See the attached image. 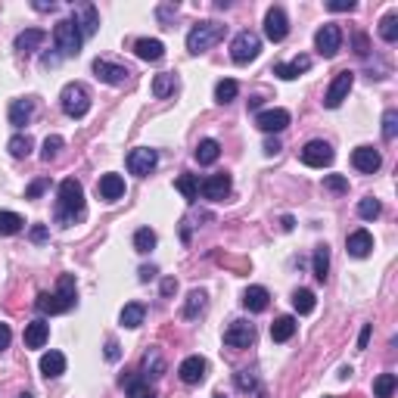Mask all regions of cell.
I'll return each instance as SVG.
<instances>
[{
    "label": "cell",
    "mask_w": 398,
    "mask_h": 398,
    "mask_svg": "<svg viewBox=\"0 0 398 398\" xmlns=\"http://www.w3.org/2000/svg\"><path fill=\"white\" fill-rule=\"evenodd\" d=\"M199 193H203L206 199H212V203H221L224 196L230 193V175H212V177H206V181L199 184Z\"/></svg>",
    "instance_id": "obj_17"
},
{
    "label": "cell",
    "mask_w": 398,
    "mask_h": 398,
    "mask_svg": "<svg viewBox=\"0 0 398 398\" xmlns=\"http://www.w3.org/2000/svg\"><path fill=\"white\" fill-rule=\"evenodd\" d=\"M122 386L128 389V398H156V392L149 389V383L143 377H137V373L122 377Z\"/></svg>",
    "instance_id": "obj_31"
},
{
    "label": "cell",
    "mask_w": 398,
    "mask_h": 398,
    "mask_svg": "<svg viewBox=\"0 0 398 398\" xmlns=\"http://www.w3.org/2000/svg\"><path fill=\"white\" fill-rule=\"evenodd\" d=\"M234 380H236V389H240V392H252V389H258V380L252 377L249 371H240Z\"/></svg>",
    "instance_id": "obj_48"
},
{
    "label": "cell",
    "mask_w": 398,
    "mask_h": 398,
    "mask_svg": "<svg viewBox=\"0 0 398 398\" xmlns=\"http://www.w3.org/2000/svg\"><path fill=\"white\" fill-rule=\"evenodd\" d=\"M224 32H227V25H221V22H196L187 34V50L193 56L206 53L209 47H215V44L221 41Z\"/></svg>",
    "instance_id": "obj_3"
},
{
    "label": "cell",
    "mask_w": 398,
    "mask_h": 398,
    "mask_svg": "<svg viewBox=\"0 0 398 398\" xmlns=\"http://www.w3.org/2000/svg\"><path fill=\"white\" fill-rule=\"evenodd\" d=\"M47 339H50V324L44 321V317H38V321L25 324V345H28V349H44Z\"/></svg>",
    "instance_id": "obj_22"
},
{
    "label": "cell",
    "mask_w": 398,
    "mask_h": 398,
    "mask_svg": "<svg viewBox=\"0 0 398 398\" xmlns=\"http://www.w3.org/2000/svg\"><path fill=\"white\" fill-rule=\"evenodd\" d=\"M10 125H13V128H22V125H28L32 122V115H34V100H13L10 103Z\"/></svg>",
    "instance_id": "obj_25"
},
{
    "label": "cell",
    "mask_w": 398,
    "mask_h": 398,
    "mask_svg": "<svg viewBox=\"0 0 398 398\" xmlns=\"http://www.w3.org/2000/svg\"><path fill=\"white\" fill-rule=\"evenodd\" d=\"M94 75H97V82H103V84H125L131 72L109 60H94Z\"/></svg>",
    "instance_id": "obj_15"
},
{
    "label": "cell",
    "mask_w": 398,
    "mask_h": 398,
    "mask_svg": "<svg viewBox=\"0 0 398 398\" xmlns=\"http://www.w3.org/2000/svg\"><path fill=\"white\" fill-rule=\"evenodd\" d=\"M97 193H100V199H106V203H119L125 196V177L122 175H103L100 184H97Z\"/></svg>",
    "instance_id": "obj_19"
},
{
    "label": "cell",
    "mask_w": 398,
    "mask_h": 398,
    "mask_svg": "<svg viewBox=\"0 0 398 398\" xmlns=\"http://www.w3.org/2000/svg\"><path fill=\"white\" fill-rule=\"evenodd\" d=\"M7 149H10V156H16V159H25V156L34 149V140L28 134H16V137H10Z\"/></svg>",
    "instance_id": "obj_37"
},
{
    "label": "cell",
    "mask_w": 398,
    "mask_h": 398,
    "mask_svg": "<svg viewBox=\"0 0 398 398\" xmlns=\"http://www.w3.org/2000/svg\"><path fill=\"white\" fill-rule=\"evenodd\" d=\"M324 398H330V395H324Z\"/></svg>",
    "instance_id": "obj_63"
},
{
    "label": "cell",
    "mask_w": 398,
    "mask_h": 398,
    "mask_svg": "<svg viewBox=\"0 0 398 398\" xmlns=\"http://www.w3.org/2000/svg\"><path fill=\"white\" fill-rule=\"evenodd\" d=\"M327 10H333V13H351L355 10V0H330Z\"/></svg>",
    "instance_id": "obj_50"
},
{
    "label": "cell",
    "mask_w": 398,
    "mask_h": 398,
    "mask_svg": "<svg viewBox=\"0 0 398 398\" xmlns=\"http://www.w3.org/2000/svg\"><path fill=\"white\" fill-rule=\"evenodd\" d=\"M296 317H290V314H284V317H277L274 324H271V339L274 343H290L293 339V333H296Z\"/></svg>",
    "instance_id": "obj_28"
},
{
    "label": "cell",
    "mask_w": 398,
    "mask_h": 398,
    "mask_svg": "<svg viewBox=\"0 0 398 398\" xmlns=\"http://www.w3.org/2000/svg\"><path fill=\"white\" fill-rule=\"evenodd\" d=\"M119 355H122V351H119V343L109 339V343H106V361H119Z\"/></svg>",
    "instance_id": "obj_55"
},
{
    "label": "cell",
    "mask_w": 398,
    "mask_h": 398,
    "mask_svg": "<svg viewBox=\"0 0 398 398\" xmlns=\"http://www.w3.org/2000/svg\"><path fill=\"white\" fill-rule=\"evenodd\" d=\"M60 103H62V112L69 119H84L90 112V94L82 88V84H66L60 94Z\"/></svg>",
    "instance_id": "obj_5"
},
{
    "label": "cell",
    "mask_w": 398,
    "mask_h": 398,
    "mask_svg": "<svg viewBox=\"0 0 398 398\" xmlns=\"http://www.w3.org/2000/svg\"><path fill=\"white\" fill-rule=\"evenodd\" d=\"M314 47H317V53L324 56V60H333V56L339 53V47H343V28L333 25V22H327L324 28H317Z\"/></svg>",
    "instance_id": "obj_7"
},
{
    "label": "cell",
    "mask_w": 398,
    "mask_h": 398,
    "mask_svg": "<svg viewBox=\"0 0 398 398\" xmlns=\"http://www.w3.org/2000/svg\"><path fill=\"white\" fill-rule=\"evenodd\" d=\"M243 305L249 311H256V314H262V311H268V305H271V293L264 290V286H249V290L243 293Z\"/></svg>",
    "instance_id": "obj_26"
},
{
    "label": "cell",
    "mask_w": 398,
    "mask_h": 398,
    "mask_svg": "<svg viewBox=\"0 0 398 398\" xmlns=\"http://www.w3.org/2000/svg\"><path fill=\"white\" fill-rule=\"evenodd\" d=\"M351 165H355L358 171H364V175H373V171L383 165V156L373 147H358L355 153H351Z\"/></svg>",
    "instance_id": "obj_16"
},
{
    "label": "cell",
    "mask_w": 398,
    "mask_h": 398,
    "mask_svg": "<svg viewBox=\"0 0 398 398\" xmlns=\"http://www.w3.org/2000/svg\"><path fill=\"white\" fill-rule=\"evenodd\" d=\"M10 339H13L10 327H7V324H0V351H3V349H7V345H10Z\"/></svg>",
    "instance_id": "obj_56"
},
{
    "label": "cell",
    "mask_w": 398,
    "mask_h": 398,
    "mask_svg": "<svg viewBox=\"0 0 398 398\" xmlns=\"http://www.w3.org/2000/svg\"><path fill=\"white\" fill-rule=\"evenodd\" d=\"M206 299H209V296H206V290H193V293H190L187 305H184V317H187V321H196V317L206 311Z\"/></svg>",
    "instance_id": "obj_35"
},
{
    "label": "cell",
    "mask_w": 398,
    "mask_h": 398,
    "mask_svg": "<svg viewBox=\"0 0 398 398\" xmlns=\"http://www.w3.org/2000/svg\"><path fill=\"white\" fill-rule=\"evenodd\" d=\"M34 10H41V13H47V10H56V3L50 0V3H34Z\"/></svg>",
    "instance_id": "obj_60"
},
{
    "label": "cell",
    "mask_w": 398,
    "mask_h": 398,
    "mask_svg": "<svg viewBox=\"0 0 398 398\" xmlns=\"http://www.w3.org/2000/svg\"><path fill=\"white\" fill-rule=\"evenodd\" d=\"M358 215L364 218V221H377V218L383 215V203H380V199H373V196H367V199H361V203H358Z\"/></svg>",
    "instance_id": "obj_42"
},
{
    "label": "cell",
    "mask_w": 398,
    "mask_h": 398,
    "mask_svg": "<svg viewBox=\"0 0 398 398\" xmlns=\"http://www.w3.org/2000/svg\"><path fill=\"white\" fill-rule=\"evenodd\" d=\"M324 190H330V193H349V177L345 175H327Z\"/></svg>",
    "instance_id": "obj_47"
},
{
    "label": "cell",
    "mask_w": 398,
    "mask_h": 398,
    "mask_svg": "<svg viewBox=\"0 0 398 398\" xmlns=\"http://www.w3.org/2000/svg\"><path fill=\"white\" fill-rule=\"evenodd\" d=\"M314 305H317V299H314V293H311V290H296V293H293V308H296L299 314H311Z\"/></svg>",
    "instance_id": "obj_40"
},
{
    "label": "cell",
    "mask_w": 398,
    "mask_h": 398,
    "mask_svg": "<svg viewBox=\"0 0 398 398\" xmlns=\"http://www.w3.org/2000/svg\"><path fill=\"white\" fill-rule=\"evenodd\" d=\"M311 268H314V277L321 280V284H324L327 277H330V249H327V246H317V249H314Z\"/></svg>",
    "instance_id": "obj_33"
},
{
    "label": "cell",
    "mask_w": 398,
    "mask_h": 398,
    "mask_svg": "<svg viewBox=\"0 0 398 398\" xmlns=\"http://www.w3.org/2000/svg\"><path fill=\"white\" fill-rule=\"evenodd\" d=\"M134 53L147 62H159L165 56V44L159 41V38H140V41L134 44Z\"/></svg>",
    "instance_id": "obj_24"
},
{
    "label": "cell",
    "mask_w": 398,
    "mask_h": 398,
    "mask_svg": "<svg viewBox=\"0 0 398 398\" xmlns=\"http://www.w3.org/2000/svg\"><path fill=\"white\" fill-rule=\"evenodd\" d=\"M395 386H398V377H395V373H380L377 383H373V398H392Z\"/></svg>",
    "instance_id": "obj_39"
},
{
    "label": "cell",
    "mask_w": 398,
    "mask_h": 398,
    "mask_svg": "<svg viewBox=\"0 0 398 398\" xmlns=\"http://www.w3.org/2000/svg\"><path fill=\"white\" fill-rule=\"evenodd\" d=\"M215 398H227V395H224V392H215Z\"/></svg>",
    "instance_id": "obj_61"
},
{
    "label": "cell",
    "mask_w": 398,
    "mask_h": 398,
    "mask_svg": "<svg viewBox=\"0 0 398 398\" xmlns=\"http://www.w3.org/2000/svg\"><path fill=\"white\" fill-rule=\"evenodd\" d=\"M175 187H177V193H181L187 203H196V199H199V177H196V175H181L175 181Z\"/></svg>",
    "instance_id": "obj_34"
},
{
    "label": "cell",
    "mask_w": 398,
    "mask_h": 398,
    "mask_svg": "<svg viewBox=\"0 0 398 398\" xmlns=\"http://www.w3.org/2000/svg\"><path fill=\"white\" fill-rule=\"evenodd\" d=\"M256 343V327L249 321H234V324L224 330V345L227 349H249Z\"/></svg>",
    "instance_id": "obj_10"
},
{
    "label": "cell",
    "mask_w": 398,
    "mask_h": 398,
    "mask_svg": "<svg viewBox=\"0 0 398 398\" xmlns=\"http://www.w3.org/2000/svg\"><path fill=\"white\" fill-rule=\"evenodd\" d=\"M345 249H349V256L351 258H367L371 256V249H373V236H371V230H351L349 234V240H345Z\"/></svg>",
    "instance_id": "obj_18"
},
{
    "label": "cell",
    "mask_w": 398,
    "mask_h": 398,
    "mask_svg": "<svg viewBox=\"0 0 398 398\" xmlns=\"http://www.w3.org/2000/svg\"><path fill=\"white\" fill-rule=\"evenodd\" d=\"M286 34H290V19H286V13L280 7H271L268 16H264V38L280 44Z\"/></svg>",
    "instance_id": "obj_13"
},
{
    "label": "cell",
    "mask_w": 398,
    "mask_h": 398,
    "mask_svg": "<svg viewBox=\"0 0 398 398\" xmlns=\"http://www.w3.org/2000/svg\"><path fill=\"white\" fill-rule=\"evenodd\" d=\"M380 38L386 44H395L398 41V16L395 13H386L383 22H380Z\"/></svg>",
    "instance_id": "obj_43"
},
{
    "label": "cell",
    "mask_w": 398,
    "mask_h": 398,
    "mask_svg": "<svg viewBox=\"0 0 398 398\" xmlns=\"http://www.w3.org/2000/svg\"><path fill=\"white\" fill-rule=\"evenodd\" d=\"M34 308L41 314H66V311L75 308V277L62 274L60 284H56V293H41L34 299Z\"/></svg>",
    "instance_id": "obj_2"
},
{
    "label": "cell",
    "mask_w": 398,
    "mask_h": 398,
    "mask_svg": "<svg viewBox=\"0 0 398 398\" xmlns=\"http://www.w3.org/2000/svg\"><path fill=\"white\" fill-rule=\"evenodd\" d=\"M82 215H84V187H82V181L66 177L60 184V196H56V221L62 227H69V224H75Z\"/></svg>",
    "instance_id": "obj_1"
},
{
    "label": "cell",
    "mask_w": 398,
    "mask_h": 398,
    "mask_svg": "<svg viewBox=\"0 0 398 398\" xmlns=\"http://www.w3.org/2000/svg\"><path fill=\"white\" fill-rule=\"evenodd\" d=\"M47 187H50V181H47V177H38V181H34L32 187L25 190V199H38V196H41Z\"/></svg>",
    "instance_id": "obj_49"
},
{
    "label": "cell",
    "mask_w": 398,
    "mask_h": 398,
    "mask_svg": "<svg viewBox=\"0 0 398 398\" xmlns=\"http://www.w3.org/2000/svg\"><path fill=\"white\" fill-rule=\"evenodd\" d=\"M236 94H240V84H236L234 78H221V82L215 84V100H218V103L236 100Z\"/></svg>",
    "instance_id": "obj_41"
},
{
    "label": "cell",
    "mask_w": 398,
    "mask_h": 398,
    "mask_svg": "<svg viewBox=\"0 0 398 398\" xmlns=\"http://www.w3.org/2000/svg\"><path fill=\"white\" fill-rule=\"evenodd\" d=\"M308 69H311V56H296V60H290V62H277L274 75L284 78V82H293V78H299V75L308 72Z\"/></svg>",
    "instance_id": "obj_21"
},
{
    "label": "cell",
    "mask_w": 398,
    "mask_h": 398,
    "mask_svg": "<svg viewBox=\"0 0 398 398\" xmlns=\"http://www.w3.org/2000/svg\"><path fill=\"white\" fill-rule=\"evenodd\" d=\"M75 25L82 28V34H94L100 28V16H97L94 3H75Z\"/></svg>",
    "instance_id": "obj_20"
},
{
    "label": "cell",
    "mask_w": 398,
    "mask_h": 398,
    "mask_svg": "<svg viewBox=\"0 0 398 398\" xmlns=\"http://www.w3.org/2000/svg\"><path fill=\"white\" fill-rule=\"evenodd\" d=\"M19 398H34V395H28V392H25V395H19Z\"/></svg>",
    "instance_id": "obj_62"
},
{
    "label": "cell",
    "mask_w": 398,
    "mask_h": 398,
    "mask_svg": "<svg viewBox=\"0 0 398 398\" xmlns=\"http://www.w3.org/2000/svg\"><path fill=\"white\" fill-rule=\"evenodd\" d=\"M355 53H358V56H367V53H371V44H367V34H355Z\"/></svg>",
    "instance_id": "obj_51"
},
{
    "label": "cell",
    "mask_w": 398,
    "mask_h": 398,
    "mask_svg": "<svg viewBox=\"0 0 398 398\" xmlns=\"http://www.w3.org/2000/svg\"><path fill=\"white\" fill-rule=\"evenodd\" d=\"M143 317H147V308H143L140 302H128L122 308V314H119V321H122V327H128V330H137V327L143 324Z\"/></svg>",
    "instance_id": "obj_30"
},
{
    "label": "cell",
    "mask_w": 398,
    "mask_h": 398,
    "mask_svg": "<svg viewBox=\"0 0 398 398\" xmlns=\"http://www.w3.org/2000/svg\"><path fill=\"white\" fill-rule=\"evenodd\" d=\"M53 41H56L60 56H78L82 53L84 34L72 19H62V22H56V28H53Z\"/></svg>",
    "instance_id": "obj_4"
},
{
    "label": "cell",
    "mask_w": 398,
    "mask_h": 398,
    "mask_svg": "<svg viewBox=\"0 0 398 398\" xmlns=\"http://www.w3.org/2000/svg\"><path fill=\"white\" fill-rule=\"evenodd\" d=\"M258 53H262V38H258L256 32H240L234 38V44H230V60H234L236 66L252 62Z\"/></svg>",
    "instance_id": "obj_6"
},
{
    "label": "cell",
    "mask_w": 398,
    "mask_h": 398,
    "mask_svg": "<svg viewBox=\"0 0 398 398\" xmlns=\"http://www.w3.org/2000/svg\"><path fill=\"white\" fill-rule=\"evenodd\" d=\"M156 165H159V153H156V149L137 147V149H131V153H128V171H131V175L147 177Z\"/></svg>",
    "instance_id": "obj_11"
},
{
    "label": "cell",
    "mask_w": 398,
    "mask_h": 398,
    "mask_svg": "<svg viewBox=\"0 0 398 398\" xmlns=\"http://www.w3.org/2000/svg\"><path fill=\"white\" fill-rule=\"evenodd\" d=\"M293 122V115L286 112V109H264V112L256 115V128L264 131V134H280V131H286Z\"/></svg>",
    "instance_id": "obj_9"
},
{
    "label": "cell",
    "mask_w": 398,
    "mask_h": 398,
    "mask_svg": "<svg viewBox=\"0 0 398 398\" xmlns=\"http://www.w3.org/2000/svg\"><path fill=\"white\" fill-rule=\"evenodd\" d=\"M280 227H284V230H293V227H296V221H293V215H284V221H280Z\"/></svg>",
    "instance_id": "obj_59"
},
{
    "label": "cell",
    "mask_w": 398,
    "mask_h": 398,
    "mask_svg": "<svg viewBox=\"0 0 398 398\" xmlns=\"http://www.w3.org/2000/svg\"><path fill=\"white\" fill-rule=\"evenodd\" d=\"M302 162L308 169H327L333 162V147L324 140H311L302 147Z\"/></svg>",
    "instance_id": "obj_12"
},
{
    "label": "cell",
    "mask_w": 398,
    "mask_h": 398,
    "mask_svg": "<svg viewBox=\"0 0 398 398\" xmlns=\"http://www.w3.org/2000/svg\"><path fill=\"white\" fill-rule=\"evenodd\" d=\"M280 149H284V147H280V140H277V137H268V140H264V156H277Z\"/></svg>",
    "instance_id": "obj_54"
},
{
    "label": "cell",
    "mask_w": 398,
    "mask_h": 398,
    "mask_svg": "<svg viewBox=\"0 0 398 398\" xmlns=\"http://www.w3.org/2000/svg\"><path fill=\"white\" fill-rule=\"evenodd\" d=\"M206 371H209L206 358L190 355V358H184V361H181V367H177V377H181V383H187V386H199L206 380Z\"/></svg>",
    "instance_id": "obj_14"
},
{
    "label": "cell",
    "mask_w": 398,
    "mask_h": 398,
    "mask_svg": "<svg viewBox=\"0 0 398 398\" xmlns=\"http://www.w3.org/2000/svg\"><path fill=\"white\" fill-rule=\"evenodd\" d=\"M41 373L47 380H56L66 373V355L62 351H47V355H41Z\"/></svg>",
    "instance_id": "obj_27"
},
{
    "label": "cell",
    "mask_w": 398,
    "mask_h": 398,
    "mask_svg": "<svg viewBox=\"0 0 398 398\" xmlns=\"http://www.w3.org/2000/svg\"><path fill=\"white\" fill-rule=\"evenodd\" d=\"M196 162L199 165H215L218 156H221V143L212 140V137H206V140H199V147H196Z\"/></svg>",
    "instance_id": "obj_29"
},
{
    "label": "cell",
    "mask_w": 398,
    "mask_h": 398,
    "mask_svg": "<svg viewBox=\"0 0 398 398\" xmlns=\"http://www.w3.org/2000/svg\"><path fill=\"white\" fill-rule=\"evenodd\" d=\"M137 274H140V280H143V284H149V280H153V277H156V268H153V264H143V268L137 271Z\"/></svg>",
    "instance_id": "obj_57"
},
{
    "label": "cell",
    "mask_w": 398,
    "mask_h": 398,
    "mask_svg": "<svg viewBox=\"0 0 398 398\" xmlns=\"http://www.w3.org/2000/svg\"><path fill=\"white\" fill-rule=\"evenodd\" d=\"M383 137L386 140H395L398 137V109H386L383 112Z\"/></svg>",
    "instance_id": "obj_46"
},
{
    "label": "cell",
    "mask_w": 398,
    "mask_h": 398,
    "mask_svg": "<svg viewBox=\"0 0 398 398\" xmlns=\"http://www.w3.org/2000/svg\"><path fill=\"white\" fill-rule=\"evenodd\" d=\"M143 371H147V377H162L165 373V358L159 355V349L147 351V358H143Z\"/></svg>",
    "instance_id": "obj_38"
},
{
    "label": "cell",
    "mask_w": 398,
    "mask_h": 398,
    "mask_svg": "<svg viewBox=\"0 0 398 398\" xmlns=\"http://www.w3.org/2000/svg\"><path fill=\"white\" fill-rule=\"evenodd\" d=\"M175 290H177V284L171 280V277H169V280H162V296H171Z\"/></svg>",
    "instance_id": "obj_58"
},
{
    "label": "cell",
    "mask_w": 398,
    "mask_h": 398,
    "mask_svg": "<svg viewBox=\"0 0 398 398\" xmlns=\"http://www.w3.org/2000/svg\"><path fill=\"white\" fill-rule=\"evenodd\" d=\"M351 84H355V72H339L336 78L330 82V88H327V94H324V106L327 109H339L343 106V100L349 97V90H351Z\"/></svg>",
    "instance_id": "obj_8"
},
{
    "label": "cell",
    "mask_w": 398,
    "mask_h": 398,
    "mask_svg": "<svg viewBox=\"0 0 398 398\" xmlns=\"http://www.w3.org/2000/svg\"><path fill=\"white\" fill-rule=\"evenodd\" d=\"M66 147V140H62L60 134H50L47 140H44V149H41V159L44 162H50V159H56V156H60V149Z\"/></svg>",
    "instance_id": "obj_45"
},
{
    "label": "cell",
    "mask_w": 398,
    "mask_h": 398,
    "mask_svg": "<svg viewBox=\"0 0 398 398\" xmlns=\"http://www.w3.org/2000/svg\"><path fill=\"white\" fill-rule=\"evenodd\" d=\"M28 236H32V243H44L47 240V224H34Z\"/></svg>",
    "instance_id": "obj_52"
},
{
    "label": "cell",
    "mask_w": 398,
    "mask_h": 398,
    "mask_svg": "<svg viewBox=\"0 0 398 398\" xmlns=\"http://www.w3.org/2000/svg\"><path fill=\"white\" fill-rule=\"evenodd\" d=\"M177 88V75L175 72H162V75H156L153 78V97L156 100H165L169 94H175Z\"/></svg>",
    "instance_id": "obj_32"
},
{
    "label": "cell",
    "mask_w": 398,
    "mask_h": 398,
    "mask_svg": "<svg viewBox=\"0 0 398 398\" xmlns=\"http://www.w3.org/2000/svg\"><path fill=\"white\" fill-rule=\"evenodd\" d=\"M44 41H47V32H44V28H25V32L16 34V50H19V53H32V50H38Z\"/></svg>",
    "instance_id": "obj_23"
},
{
    "label": "cell",
    "mask_w": 398,
    "mask_h": 398,
    "mask_svg": "<svg viewBox=\"0 0 398 398\" xmlns=\"http://www.w3.org/2000/svg\"><path fill=\"white\" fill-rule=\"evenodd\" d=\"M134 249L143 252V256H147V252H153L156 249V230H149V227L137 230V234H134Z\"/></svg>",
    "instance_id": "obj_44"
},
{
    "label": "cell",
    "mask_w": 398,
    "mask_h": 398,
    "mask_svg": "<svg viewBox=\"0 0 398 398\" xmlns=\"http://www.w3.org/2000/svg\"><path fill=\"white\" fill-rule=\"evenodd\" d=\"M25 227V218L16 212H0V236H13Z\"/></svg>",
    "instance_id": "obj_36"
},
{
    "label": "cell",
    "mask_w": 398,
    "mask_h": 398,
    "mask_svg": "<svg viewBox=\"0 0 398 398\" xmlns=\"http://www.w3.org/2000/svg\"><path fill=\"white\" fill-rule=\"evenodd\" d=\"M371 333H373V327H371V324L361 327V336H358V349H361V351H364V349H367V343H371Z\"/></svg>",
    "instance_id": "obj_53"
}]
</instances>
